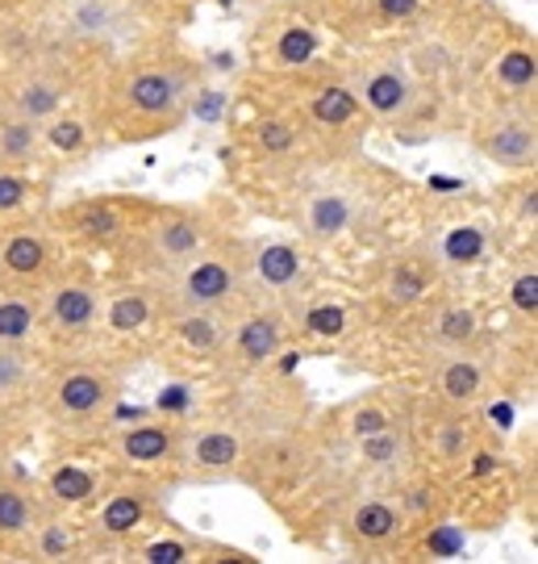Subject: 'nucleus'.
I'll use <instances>...</instances> for the list:
<instances>
[{"label": "nucleus", "instance_id": "f257e3e1", "mask_svg": "<svg viewBox=\"0 0 538 564\" xmlns=\"http://www.w3.org/2000/svg\"><path fill=\"white\" fill-rule=\"evenodd\" d=\"M205 93V59L172 34H146L142 42L109 55L88 101L100 142L139 147L176 134L193 118Z\"/></svg>", "mask_w": 538, "mask_h": 564}, {"label": "nucleus", "instance_id": "f03ea898", "mask_svg": "<svg viewBox=\"0 0 538 564\" xmlns=\"http://www.w3.org/2000/svg\"><path fill=\"white\" fill-rule=\"evenodd\" d=\"M121 372L109 360L46 364L34 414H42L63 444H97L121 405Z\"/></svg>", "mask_w": 538, "mask_h": 564}, {"label": "nucleus", "instance_id": "7ed1b4c3", "mask_svg": "<svg viewBox=\"0 0 538 564\" xmlns=\"http://www.w3.org/2000/svg\"><path fill=\"white\" fill-rule=\"evenodd\" d=\"M167 489L172 485L151 477V473H130V468H109L100 485L97 502L80 514L84 556H113L142 540L146 531L167 523Z\"/></svg>", "mask_w": 538, "mask_h": 564}, {"label": "nucleus", "instance_id": "20e7f679", "mask_svg": "<svg viewBox=\"0 0 538 564\" xmlns=\"http://www.w3.org/2000/svg\"><path fill=\"white\" fill-rule=\"evenodd\" d=\"M226 223L209 205H184V202H155L151 214L142 218L139 235L118 256L121 272L130 276H160L167 281L176 268L193 260L218 239Z\"/></svg>", "mask_w": 538, "mask_h": 564}, {"label": "nucleus", "instance_id": "39448f33", "mask_svg": "<svg viewBox=\"0 0 538 564\" xmlns=\"http://www.w3.org/2000/svg\"><path fill=\"white\" fill-rule=\"evenodd\" d=\"M151 197H134V193H84V197H67V202H51L46 223L51 230L67 242L72 256L84 260H118L139 235L142 218L151 214Z\"/></svg>", "mask_w": 538, "mask_h": 564}, {"label": "nucleus", "instance_id": "423d86ee", "mask_svg": "<svg viewBox=\"0 0 538 564\" xmlns=\"http://www.w3.org/2000/svg\"><path fill=\"white\" fill-rule=\"evenodd\" d=\"M279 88L288 93L279 101L288 105L300 126H305V134L314 142V155H321V151L342 155V151H355L359 142L367 139L372 118L359 105L347 76L330 72V63L309 72V76H297V80H279Z\"/></svg>", "mask_w": 538, "mask_h": 564}, {"label": "nucleus", "instance_id": "0eeeda50", "mask_svg": "<svg viewBox=\"0 0 538 564\" xmlns=\"http://www.w3.org/2000/svg\"><path fill=\"white\" fill-rule=\"evenodd\" d=\"M167 305L172 310H213V314H234L246 297V239L230 235V226L205 251L176 268L167 276Z\"/></svg>", "mask_w": 538, "mask_h": 564}, {"label": "nucleus", "instance_id": "6e6552de", "mask_svg": "<svg viewBox=\"0 0 538 564\" xmlns=\"http://www.w3.org/2000/svg\"><path fill=\"white\" fill-rule=\"evenodd\" d=\"M347 84L355 88L359 105L367 109L372 126H388L393 134L421 126L426 118H435V93L426 88L418 72L400 59H359L351 67H342Z\"/></svg>", "mask_w": 538, "mask_h": 564}, {"label": "nucleus", "instance_id": "1a4fd4ad", "mask_svg": "<svg viewBox=\"0 0 538 564\" xmlns=\"http://www.w3.org/2000/svg\"><path fill=\"white\" fill-rule=\"evenodd\" d=\"M246 46H251V67L272 84L326 67V39L309 18V9H260Z\"/></svg>", "mask_w": 538, "mask_h": 564}, {"label": "nucleus", "instance_id": "9d476101", "mask_svg": "<svg viewBox=\"0 0 538 564\" xmlns=\"http://www.w3.org/2000/svg\"><path fill=\"white\" fill-rule=\"evenodd\" d=\"M100 305H105V284H100L97 268L72 256L59 268V276L39 293L42 310V347H84L97 339L100 330Z\"/></svg>", "mask_w": 538, "mask_h": 564}, {"label": "nucleus", "instance_id": "9b49d317", "mask_svg": "<svg viewBox=\"0 0 538 564\" xmlns=\"http://www.w3.org/2000/svg\"><path fill=\"white\" fill-rule=\"evenodd\" d=\"M288 343H293V305L246 297L226 323L218 368L234 381H246L272 360H279L288 351Z\"/></svg>", "mask_w": 538, "mask_h": 564}, {"label": "nucleus", "instance_id": "f8f14e48", "mask_svg": "<svg viewBox=\"0 0 538 564\" xmlns=\"http://www.w3.org/2000/svg\"><path fill=\"white\" fill-rule=\"evenodd\" d=\"M447 268L435 256V247H400L376 268L372 289H367V305L372 314L388 318V323H414L426 305L442 293V276Z\"/></svg>", "mask_w": 538, "mask_h": 564}, {"label": "nucleus", "instance_id": "ddd939ff", "mask_svg": "<svg viewBox=\"0 0 538 564\" xmlns=\"http://www.w3.org/2000/svg\"><path fill=\"white\" fill-rule=\"evenodd\" d=\"M334 527H339V544L355 561H397L409 544L405 514L388 489H351L342 498Z\"/></svg>", "mask_w": 538, "mask_h": 564}, {"label": "nucleus", "instance_id": "4468645a", "mask_svg": "<svg viewBox=\"0 0 538 564\" xmlns=\"http://www.w3.org/2000/svg\"><path fill=\"white\" fill-rule=\"evenodd\" d=\"M251 456V435L230 419L184 423L176 456V485H221L242 481Z\"/></svg>", "mask_w": 538, "mask_h": 564}, {"label": "nucleus", "instance_id": "2eb2a0df", "mask_svg": "<svg viewBox=\"0 0 538 564\" xmlns=\"http://www.w3.org/2000/svg\"><path fill=\"white\" fill-rule=\"evenodd\" d=\"M163 314H167V284L160 276H130V281L105 289L97 339L142 351L160 339Z\"/></svg>", "mask_w": 538, "mask_h": 564}, {"label": "nucleus", "instance_id": "dca6fc26", "mask_svg": "<svg viewBox=\"0 0 538 564\" xmlns=\"http://www.w3.org/2000/svg\"><path fill=\"white\" fill-rule=\"evenodd\" d=\"M484 440H488V426L480 419V410H447L421 398L414 402V447H418L421 468L451 477Z\"/></svg>", "mask_w": 538, "mask_h": 564}, {"label": "nucleus", "instance_id": "f3484780", "mask_svg": "<svg viewBox=\"0 0 538 564\" xmlns=\"http://www.w3.org/2000/svg\"><path fill=\"white\" fill-rule=\"evenodd\" d=\"M468 142L484 163L505 176H521L538 167V121L535 105H497L484 109L468 126Z\"/></svg>", "mask_w": 538, "mask_h": 564}, {"label": "nucleus", "instance_id": "a211bd4d", "mask_svg": "<svg viewBox=\"0 0 538 564\" xmlns=\"http://www.w3.org/2000/svg\"><path fill=\"white\" fill-rule=\"evenodd\" d=\"M239 142L246 163L267 172V176H293L300 163L314 160V142L305 134V126L279 97L260 105L255 118L242 121Z\"/></svg>", "mask_w": 538, "mask_h": 564}, {"label": "nucleus", "instance_id": "6ab92c4d", "mask_svg": "<svg viewBox=\"0 0 538 564\" xmlns=\"http://www.w3.org/2000/svg\"><path fill=\"white\" fill-rule=\"evenodd\" d=\"M67 260H72V251L51 230L46 214L0 230V284H9V289L42 293L46 284L59 276V268Z\"/></svg>", "mask_w": 538, "mask_h": 564}, {"label": "nucleus", "instance_id": "aec40b11", "mask_svg": "<svg viewBox=\"0 0 538 564\" xmlns=\"http://www.w3.org/2000/svg\"><path fill=\"white\" fill-rule=\"evenodd\" d=\"M251 297L297 305L314 289V247L300 239H246Z\"/></svg>", "mask_w": 538, "mask_h": 564}, {"label": "nucleus", "instance_id": "412c9836", "mask_svg": "<svg viewBox=\"0 0 538 564\" xmlns=\"http://www.w3.org/2000/svg\"><path fill=\"white\" fill-rule=\"evenodd\" d=\"M179 435L184 423L155 414V419H134L125 426H109L100 435L105 456L113 468H130V473H151L176 489V456H179Z\"/></svg>", "mask_w": 538, "mask_h": 564}, {"label": "nucleus", "instance_id": "4be33fe9", "mask_svg": "<svg viewBox=\"0 0 538 564\" xmlns=\"http://www.w3.org/2000/svg\"><path fill=\"white\" fill-rule=\"evenodd\" d=\"M497 368L488 364L484 347H463V351H439L426 356V389L418 398L447 410H480L493 393Z\"/></svg>", "mask_w": 538, "mask_h": 564}, {"label": "nucleus", "instance_id": "5701e85b", "mask_svg": "<svg viewBox=\"0 0 538 564\" xmlns=\"http://www.w3.org/2000/svg\"><path fill=\"white\" fill-rule=\"evenodd\" d=\"M293 223H297V239L309 242L314 251L334 247L363 226V197L355 184H314L297 197Z\"/></svg>", "mask_w": 538, "mask_h": 564}, {"label": "nucleus", "instance_id": "b1692460", "mask_svg": "<svg viewBox=\"0 0 538 564\" xmlns=\"http://www.w3.org/2000/svg\"><path fill=\"white\" fill-rule=\"evenodd\" d=\"M414 343H418L421 356L484 347V318H480V310L472 302H459L451 293H439L414 318Z\"/></svg>", "mask_w": 538, "mask_h": 564}, {"label": "nucleus", "instance_id": "393cba45", "mask_svg": "<svg viewBox=\"0 0 538 564\" xmlns=\"http://www.w3.org/2000/svg\"><path fill=\"white\" fill-rule=\"evenodd\" d=\"M414 402H418V393H405V389H372L330 414V440L355 444V440H367L380 431H393L414 419Z\"/></svg>", "mask_w": 538, "mask_h": 564}, {"label": "nucleus", "instance_id": "a878e982", "mask_svg": "<svg viewBox=\"0 0 538 564\" xmlns=\"http://www.w3.org/2000/svg\"><path fill=\"white\" fill-rule=\"evenodd\" d=\"M484 84L497 105H535L538 93V42L535 34L505 39L484 59Z\"/></svg>", "mask_w": 538, "mask_h": 564}, {"label": "nucleus", "instance_id": "bb28decb", "mask_svg": "<svg viewBox=\"0 0 538 564\" xmlns=\"http://www.w3.org/2000/svg\"><path fill=\"white\" fill-rule=\"evenodd\" d=\"M42 502L39 485L21 481L18 473L0 468V561H25L30 556V535L39 527Z\"/></svg>", "mask_w": 538, "mask_h": 564}, {"label": "nucleus", "instance_id": "cd10ccee", "mask_svg": "<svg viewBox=\"0 0 538 564\" xmlns=\"http://www.w3.org/2000/svg\"><path fill=\"white\" fill-rule=\"evenodd\" d=\"M109 477V468H97V464H84V460H51L42 468L39 485L42 502L51 510H63V514H76L80 519L88 506L97 502L100 485Z\"/></svg>", "mask_w": 538, "mask_h": 564}, {"label": "nucleus", "instance_id": "c85d7f7f", "mask_svg": "<svg viewBox=\"0 0 538 564\" xmlns=\"http://www.w3.org/2000/svg\"><path fill=\"white\" fill-rule=\"evenodd\" d=\"M42 372H46L42 347H4L0 343V423L34 414Z\"/></svg>", "mask_w": 538, "mask_h": 564}, {"label": "nucleus", "instance_id": "c756f323", "mask_svg": "<svg viewBox=\"0 0 538 564\" xmlns=\"http://www.w3.org/2000/svg\"><path fill=\"white\" fill-rule=\"evenodd\" d=\"M55 202V176L42 167H4L0 163V230L25 218H42Z\"/></svg>", "mask_w": 538, "mask_h": 564}, {"label": "nucleus", "instance_id": "7c9ffc66", "mask_svg": "<svg viewBox=\"0 0 538 564\" xmlns=\"http://www.w3.org/2000/svg\"><path fill=\"white\" fill-rule=\"evenodd\" d=\"M42 142H46L51 167L88 160V155L100 147L97 121H92V113H88V105L72 101V105H63L59 113H51V118L42 121Z\"/></svg>", "mask_w": 538, "mask_h": 564}, {"label": "nucleus", "instance_id": "2f4dec72", "mask_svg": "<svg viewBox=\"0 0 538 564\" xmlns=\"http://www.w3.org/2000/svg\"><path fill=\"white\" fill-rule=\"evenodd\" d=\"M359 314L347 302L334 297H300L293 305V339L297 343H318V347H339L355 335Z\"/></svg>", "mask_w": 538, "mask_h": 564}, {"label": "nucleus", "instance_id": "473e14b6", "mask_svg": "<svg viewBox=\"0 0 538 564\" xmlns=\"http://www.w3.org/2000/svg\"><path fill=\"white\" fill-rule=\"evenodd\" d=\"M226 323H230V314H213V310H172V305H167L160 339H172L179 351H188V356H197V360L218 364L221 343H226Z\"/></svg>", "mask_w": 538, "mask_h": 564}, {"label": "nucleus", "instance_id": "72a5a7b5", "mask_svg": "<svg viewBox=\"0 0 538 564\" xmlns=\"http://www.w3.org/2000/svg\"><path fill=\"white\" fill-rule=\"evenodd\" d=\"M25 561L55 564V561H84V540H80V519L63 514V510H42L39 527L30 535V556Z\"/></svg>", "mask_w": 538, "mask_h": 564}, {"label": "nucleus", "instance_id": "f704fd0d", "mask_svg": "<svg viewBox=\"0 0 538 564\" xmlns=\"http://www.w3.org/2000/svg\"><path fill=\"white\" fill-rule=\"evenodd\" d=\"M0 343L4 347H42L39 293L0 284Z\"/></svg>", "mask_w": 538, "mask_h": 564}, {"label": "nucleus", "instance_id": "c9c22d12", "mask_svg": "<svg viewBox=\"0 0 538 564\" xmlns=\"http://www.w3.org/2000/svg\"><path fill=\"white\" fill-rule=\"evenodd\" d=\"M0 163L4 167H42L51 172V155L42 142V121L0 113Z\"/></svg>", "mask_w": 538, "mask_h": 564}, {"label": "nucleus", "instance_id": "e433bc0d", "mask_svg": "<svg viewBox=\"0 0 538 564\" xmlns=\"http://www.w3.org/2000/svg\"><path fill=\"white\" fill-rule=\"evenodd\" d=\"M435 256L442 260V268H476V263H488V256H493V230L484 223L455 226L442 239V251H435Z\"/></svg>", "mask_w": 538, "mask_h": 564}, {"label": "nucleus", "instance_id": "4c0bfd02", "mask_svg": "<svg viewBox=\"0 0 538 564\" xmlns=\"http://www.w3.org/2000/svg\"><path fill=\"white\" fill-rule=\"evenodd\" d=\"M505 310L514 314V323L526 326L535 335L538 326V263L535 256L526 263H518V272L505 281Z\"/></svg>", "mask_w": 538, "mask_h": 564}, {"label": "nucleus", "instance_id": "58836bf2", "mask_svg": "<svg viewBox=\"0 0 538 564\" xmlns=\"http://www.w3.org/2000/svg\"><path fill=\"white\" fill-rule=\"evenodd\" d=\"M518 184L505 188V205H509V223L521 226V230H535L538 226V184L535 172H521L514 176Z\"/></svg>", "mask_w": 538, "mask_h": 564}, {"label": "nucleus", "instance_id": "ea45409f", "mask_svg": "<svg viewBox=\"0 0 538 564\" xmlns=\"http://www.w3.org/2000/svg\"><path fill=\"white\" fill-rule=\"evenodd\" d=\"M251 9H309L314 0H246Z\"/></svg>", "mask_w": 538, "mask_h": 564}, {"label": "nucleus", "instance_id": "a19ab883", "mask_svg": "<svg viewBox=\"0 0 538 564\" xmlns=\"http://www.w3.org/2000/svg\"><path fill=\"white\" fill-rule=\"evenodd\" d=\"M34 4H42V0H0V18H18V13L34 9Z\"/></svg>", "mask_w": 538, "mask_h": 564}, {"label": "nucleus", "instance_id": "79ce46f5", "mask_svg": "<svg viewBox=\"0 0 538 564\" xmlns=\"http://www.w3.org/2000/svg\"><path fill=\"white\" fill-rule=\"evenodd\" d=\"M0 468H4V464H0Z\"/></svg>", "mask_w": 538, "mask_h": 564}]
</instances>
